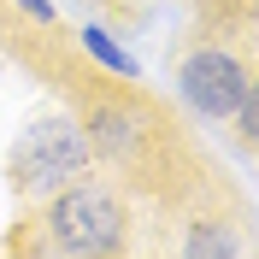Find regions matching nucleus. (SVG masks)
Instances as JSON below:
<instances>
[{
    "label": "nucleus",
    "instance_id": "2",
    "mask_svg": "<svg viewBox=\"0 0 259 259\" xmlns=\"http://www.w3.org/2000/svg\"><path fill=\"white\" fill-rule=\"evenodd\" d=\"M82 130L95 159L118 165L136 189H159L165 159H177V130L153 100L136 89V77H118L112 95H82Z\"/></svg>",
    "mask_w": 259,
    "mask_h": 259
},
{
    "label": "nucleus",
    "instance_id": "5",
    "mask_svg": "<svg viewBox=\"0 0 259 259\" xmlns=\"http://www.w3.org/2000/svg\"><path fill=\"white\" fill-rule=\"evenodd\" d=\"M77 48L89 53V59L106 71V77H142V65H136V53L124 48V41H112V35L100 30V24H82L77 30Z\"/></svg>",
    "mask_w": 259,
    "mask_h": 259
},
{
    "label": "nucleus",
    "instance_id": "6",
    "mask_svg": "<svg viewBox=\"0 0 259 259\" xmlns=\"http://www.w3.org/2000/svg\"><path fill=\"white\" fill-rule=\"evenodd\" d=\"M177 253H189V259H200V253H242V242L224 224H212V218H189V236L177 242Z\"/></svg>",
    "mask_w": 259,
    "mask_h": 259
},
{
    "label": "nucleus",
    "instance_id": "7",
    "mask_svg": "<svg viewBox=\"0 0 259 259\" xmlns=\"http://www.w3.org/2000/svg\"><path fill=\"white\" fill-rule=\"evenodd\" d=\"M18 6H24L35 24H53V6H48V0H18Z\"/></svg>",
    "mask_w": 259,
    "mask_h": 259
},
{
    "label": "nucleus",
    "instance_id": "4",
    "mask_svg": "<svg viewBox=\"0 0 259 259\" xmlns=\"http://www.w3.org/2000/svg\"><path fill=\"white\" fill-rule=\"evenodd\" d=\"M177 95H183V106H189L194 118L230 124V112L253 95V65L236 48H224V41H200V48H189L183 65H177Z\"/></svg>",
    "mask_w": 259,
    "mask_h": 259
},
{
    "label": "nucleus",
    "instance_id": "3",
    "mask_svg": "<svg viewBox=\"0 0 259 259\" xmlns=\"http://www.w3.org/2000/svg\"><path fill=\"white\" fill-rule=\"evenodd\" d=\"M95 171V147H89V130H82V118L59 112V106H48V112L24 118V130H18L12 153H6V183H12L18 200H48L53 189H65V183H77Z\"/></svg>",
    "mask_w": 259,
    "mask_h": 259
},
{
    "label": "nucleus",
    "instance_id": "1",
    "mask_svg": "<svg viewBox=\"0 0 259 259\" xmlns=\"http://www.w3.org/2000/svg\"><path fill=\"white\" fill-rule=\"evenodd\" d=\"M136 236V212L118 189L95 177H77L53 189L48 200H30L24 230L12 236V247L30 253H65V259H100V253H124Z\"/></svg>",
    "mask_w": 259,
    "mask_h": 259
}]
</instances>
